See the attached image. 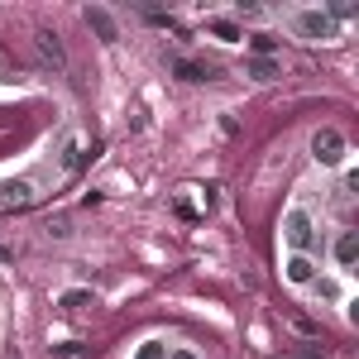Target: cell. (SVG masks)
Masks as SVG:
<instances>
[{
	"mask_svg": "<svg viewBox=\"0 0 359 359\" xmlns=\"http://www.w3.org/2000/svg\"><path fill=\"white\" fill-rule=\"evenodd\" d=\"M172 72H177L182 82H211V77H216V67H201V62H187V57H177Z\"/></svg>",
	"mask_w": 359,
	"mask_h": 359,
	"instance_id": "cell-7",
	"label": "cell"
},
{
	"mask_svg": "<svg viewBox=\"0 0 359 359\" xmlns=\"http://www.w3.org/2000/svg\"><path fill=\"white\" fill-rule=\"evenodd\" d=\"M206 29H211V34H216L221 43H235V39H240V29L230 25V20H211V25H206Z\"/></svg>",
	"mask_w": 359,
	"mask_h": 359,
	"instance_id": "cell-12",
	"label": "cell"
},
{
	"mask_svg": "<svg viewBox=\"0 0 359 359\" xmlns=\"http://www.w3.org/2000/svg\"><path fill=\"white\" fill-rule=\"evenodd\" d=\"M149 20H154V25H163V29H177V20H172V15H163V10H149Z\"/></svg>",
	"mask_w": 359,
	"mask_h": 359,
	"instance_id": "cell-15",
	"label": "cell"
},
{
	"mask_svg": "<svg viewBox=\"0 0 359 359\" xmlns=\"http://www.w3.org/2000/svg\"><path fill=\"white\" fill-rule=\"evenodd\" d=\"M278 48V39H269V34H254V57H269Z\"/></svg>",
	"mask_w": 359,
	"mask_h": 359,
	"instance_id": "cell-13",
	"label": "cell"
},
{
	"mask_svg": "<svg viewBox=\"0 0 359 359\" xmlns=\"http://www.w3.org/2000/svg\"><path fill=\"white\" fill-rule=\"evenodd\" d=\"M62 311H82V306H91V292H82V287H72V292H62Z\"/></svg>",
	"mask_w": 359,
	"mask_h": 359,
	"instance_id": "cell-10",
	"label": "cell"
},
{
	"mask_svg": "<svg viewBox=\"0 0 359 359\" xmlns=\"http://www.w3.org/2000/svg\"><path fill=\"white\" fill-rule=\"evenodd\" d=\"M283 235H287V245L297 249V254H306V249L316 245V225H311V216H306L302 206H292V211H287V221H283Z\"/></svg>",
	"mask_w": 359,
	"mask_h": 359,
	"instance_id": "cell-1",
	"label": "cell"
},
{
	"mask_svg": "<svg viewBox=\"0 0 359 359\" xmlns=\"http://www.w3.org/2000/svg\"><path fill=\"white\" fill-rule=\"evenodd\" d=\"M335 259H340L345 269H355V259H359V240H355V230H345V235L335 240Z\"/></svg>",
	"mask_w": 359,
	"mask_h": 359,
	"instance_id": "cell-8",
	"label": "cell"
},
{
	"mask_svg": "<svg viewBox=\"0 0 359 359\" xmlns=\"http://www.w3.org/2000/svg\"><path fill=\"white\" fill-rule=\"evenodd\" d=\"M86 25L96 29V39H101V43H120V29H115V20L106 15V10H86Z\"/></svg>",
	"mask_w": 359,
	"mask_h": 359,
	"instance_id": "cell-6",
	"label": "cell"
},
{
	"mask_svg": "<svg viewBox=\"0 0 359 359\" xmlns=\"http://www.w3.org/2000/svg\"><path fill=\"white\" fill-rule=\"evenodd\" d=\"M29 201H34V187H29V182H5V187H0V211H20Z\"/></svg>",
	"mask_w": 359,
	"mask_h": 359,
	"instance_id": "cell-5",
	"label": "cell"
},
{
	"mask_svg": "<svg viewBox=\"0 0 359 359\" xmlns=\"http://www.w3.org/2000/svg\"><path fill=\"white\" fill-rule=\"evenodd\" d=\"M34 43H39L43 62H53V67H62V62H67V53H62V39H57L53 29H39V34H34Z\"/></svg>",
	"mask_w": 359,
	"mask_h": 359,
	"instance_id": "cell-4",
	"label": "cell"
},
{
	"mask_svg": "<svg viewBox=\"0 0 359 359\" xmlns=\"http://www.w3.org/2000/svg\"><path fill=\"white\" fill-rule=\"evenodd\" d=\"M48 235H53V240H67L72 230H67V221H48Z\"/></svg>",
	"mask_w": 359,
	"mask_h": 359,
	"instance_id": "cell-16",
	"label": "cell"
},
{
	"mask_svg": "<svg viewBox=\"0 0 359 359\" xmlns=\"http://www.w3.org/2000/svg\"><path fill=\"white\" fill-rule=\"evenodd\" d=\"M245 72L254 77V82H273V77H278V62H273V57H249Z\"/></svg>",
	"mask_w": 359,
	"mask_h": 359,
	"instance_id": "cell-9",
	"label": "cell"
},
{
	"mask_svg": "<svg viewBox=\"0 0 359 359\" xmlns=\"http://www.w3.org/2000/svg\"><path fill=\"white\" fill-rule=\"evenodd\" d=\"M168 359H196V355H192V350H172Z\"/></svg>",
	"mask_w": 359,
	"mask_h": 359,
	"instance_id": "cell-17",
	"label": "cell"
},
{
	"mask_svg": "<svg viewBox=\"0 0 359 359\" xmlns=\"http://www.w3.org/2000/svg\"><path fill=\"white\" fill-rule=\"evenodd\" d=\"M297 34H306V39H335V20L321 15V10H306V15H297Z\"/></svg>",
	"mask_w": 359,
	"mask_h": 359,
	"instance_id": "cell-3",
	"label": "cell"
},
{
	"mask_svg": "<svg viewBox=\"0 0 359 359\" xmlns=\"http://www.w3.org/2000/svg\"><path fill=\"white\" fill-rule=\"evenodd\" d=\"M5 259H10V249H0V264H5Z\"/></svg>",
	"mask_w": 359,
	"mask_h": 359,
	"instance_id": "cell-18",
	"label": "cell"
},
{
	"mask_svg": "<svg viewBox=\"0 0 359 359\" xmlns=\"http://www.w3.org/2000/svg\"><path fill=\"white\" fill-rule=\"evenodd\" d=\"M287 278H292V283H311V259H306V254H297V259L287 264Z\"/></svg>",
	"mask_w": 359,
	"mask_h": 359,
	"instance_id": "cell-11",
	"label": "cell"
},
{
	"mask_svg": "<svg viewBox=\"0 0 359 359\" xmlns=\"http://www.w3.org/2000/svg\"><path fill=\"white\" fill-rule=\"evenodd\" d=\"M311 154H316L321 163H340V158H345V135H340V130H316V135H311Z\"/></svg>",
	"mask_w": 359,
	"mask_h": 359,
	"instance_id": "cell-2",
	"label": "cell"
},
{
	"mask_svg": "<svg viewBox=\"0 0 359 359\" xmlns=\"http://www.w3.org/2000/svg\"><path fill=\"white\" fill-rule=\"evenodd\" d=\"M135 359H168V350H163V345H144Z\"/></svg>",
	"mask_w": 359,
	"mask_h": 359,
	"instance_id": "cell-14",
	"label": "cell"
}]
</instances>
